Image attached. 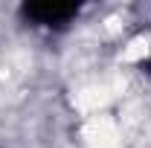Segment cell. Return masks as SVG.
Wrapping results in <instances>:
<instances>
[{"label": "cell", "mask_w": 151, "mask_h": 148, "mask_svg": "<svg viewBox=\"0 0 151 148\" xmlns=\"http://www.w3.org/2000/svg\"><path fill=\"white\" fill-rule=\"evenodd\" d=\"M78 3H64V0H35V3H23L20 15L26 20H32L38 26H67L70 20L78 15Z\"/></svg>", "instance_id": "1"}, {"label": "cell", "mask_w": 151, "mask_h": 148, "mask_svg": "<svg viewBox=\"0 0 151 148\" xmlns=\"http://www.w3.org/2000/svg\"><path fill=\"white\" fill-rule=\"evenodd\" d=\"M142 67H145V70H148V73H151V58H148V61H145V64H142Z\"/></svg>", "instance_id": "2"}]
</instances>
